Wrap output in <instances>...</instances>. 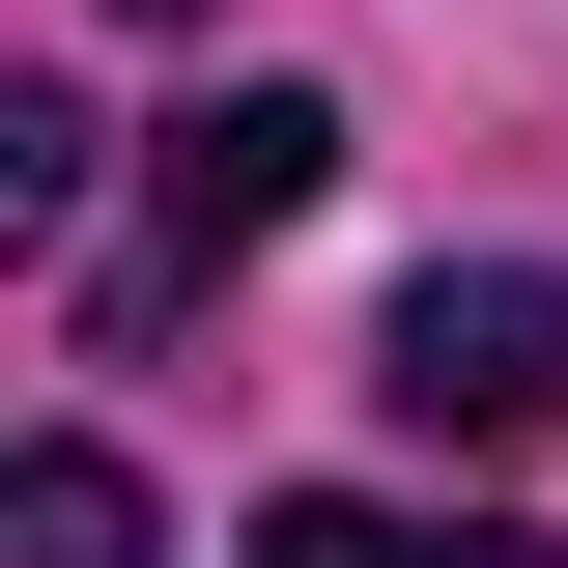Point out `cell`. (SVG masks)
Wrapping results in <instances>:
<instances>
[{
  "instance_id": "obj_3",
  "label": "cell",
  "mask_w": 568,
  "mask_h": 568,
  "mask_svg": "<svg viewBox=\"0 0 568 568\" xmlns=\"http://www.w3.org/2000/svg\"><path fill=\"white\" fill-rule=\"evenodd\" d=\"M256 568H568V540H511V511H398V484H284Z\"/></svg>"
},
{
  "instance_id": "obj_2",
  "label": "cell",
  "mask_w": 568,
  "mask_h": 568,
  "mask_svg": "<svg viewBox=\"0 0 568 568\" xmlns=\"http://www.w3.org/2000/svg\"><path fill=\"white\" fill-rule=\"evenodd\" d=\"M369 398H398V426H484V455L568 426V284L540 256H426L398 313H369Z\"/></svg>"
},
{
  "instance_id": "obj_1",
  "label": "cell",
  "mask_w": 568,
  "mask_h": 568,
  "mask_svg": "<svg viewBox=\"0 0 568 568\" xmlns=\"http://www.w3.org/2000/svg\"><path fill=\"white\" fill-rule=\"evenodd\" d=\"M313 171H342V85H200V114H171V142H142V256H114V342H142V313H200V284L227 256H256V227H313Z\"/></svg>"
},
{
  "instance_id": "obj_4",
  "label": "cell",
  "mask_w": 568,
  "mask_h": 568,
  "mask_svg": "<svg viewBox=\"0 0 568 568\" xmlns=\"http://www.w3.org/2000/svg\"><path fill=\"white\" fill-rule=\"evenodd\" d=\"M0 568H142V484L85 455V426H58V455H0Z\"/></svg>"
}]
</instances>
